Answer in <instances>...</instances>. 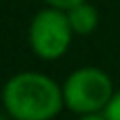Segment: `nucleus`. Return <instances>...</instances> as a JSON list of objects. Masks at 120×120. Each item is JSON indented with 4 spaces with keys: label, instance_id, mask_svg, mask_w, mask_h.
Returning <instances> with one entry per match:
<instances>
[{
    "label": "nucleus",
    "instance_id": "nucleus-4",
    "mask_svg": "<svg viewBox=\"0 0 120 120\" xmlns=\"http://www.w3.org/2000/svg\"><path fill=\"white\" fill-rule=\"evenodd\" d=\"M68 19H70V25L76 34H91L97 23H99V15H97V8L89 2H82L74 8L68 11Z\"/></svg>",
    "mask_w": 120,
    "mask_h": 120
},
{
    "label": "nucleus",
    "instance_id": "nucleus-6",
    "mask_svg": "<svg viewBox=\"0 0 120 120\" xmlns=\"http://www.w3.org/2000/svg\"><path fill=\"white\" fill-rule=\"evenodd\" d=\"M53 8H59V11H70V8H74V6H78V4H82L84 0H46Z\"/></svg>",
    "mask_w": 120,
    "mask_h": 120
},
{
    "label": "nucleus",
    "instance_id": "nucleus-3",
    "mask_svg": "<svg viewBox=\"0 0 120 120\" xmlns=\"http://www.w3.org/2000/svg\"><path fill=\"white\" fill-rule=\"evenodd\" d=\"M72 25L63 11L59 8H44L40 11L30 25V42L38 57L42 59H57L61 57L72 40Z\"/></svg>",
    "mask_w": 120,
    "mask_h": 120
},
{
    "label": "nucleus",
    "instance_id": "nucleus-7",
    "mask_svg": "<svg viewBox=\"0 0 120 120\" xmlns=\"http://www.w3.org/2000/svg\"><path fill=\"white\" fill-rule=\"evenodd\" d=\"M82 120H105L103 116H97V114H86Z\"/></svg>",
    "mask_w": 120,
    "mask_h": 120
},
{
    "label": "nucleus",
    "instance_id": "nucleus-1",
    "mask_svg": "<svg viewBox=\"0 0 120 120\" xmlns=\"http://www.w3.org/2000/svg\"><path fill=\"white\" fill-rule=\"evenodd\" d=\"M2 101L15 120H51L65 103L57 82L36 72L13 76L2 91Z\"/></svg>",
    "mask_w": 120,
    "mask_h": 120
},
{
    "label": "nucleus",
    "instance_id": "nucleus-5",
    "mask_svg": "<svg viewBox=\"0 0 120 120\" xmlns=\"http://www.w3.org/2000/svg\"><path fill=\"white\" fill-rule=\"evenodd\" d=\"M103 118H105V120H120V91H118V93H114V97H112L110 103L105 105Z\"/></svg>",
    "mask_w": 120,
    "mask_h": 120
},
{
    "label": "nucleus",
    "instance_id": "nucleus-2",
    "mask_svg": "<svg viewBox=\"0 0 120 120\" xmlns=\"http://www.w3.org/2000/svg\"><path fill=\"white\" fill-rule=\"evenodd\" d=\"M112 97V80L97 68H82L74 72L63 86L65 105L78 114H95L101 108L105 110Z\"/></svg>",
    "mask_w": 120,
    "mask_h": 120
}]
</instances>
